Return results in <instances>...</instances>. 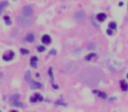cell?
I'll list each match as a JSON object with an SVG mask.
<instances>
[{
  "label": "cell",
  "instance_id": "1",
  "mask_svg": "<svg viewBox=\"0 0 128 112\" xmlns=\"http://www.w3.org/2000/svg\"><path fill=\"white\" fill-rule=\"evenodd\" d=\"M101 73L98 70L93 69V68H89L86 69L81 74L80 79L89 86L96 85L101 79Z\"/></svg>",
  "mask_w": 128,
  "mask_h": 112
},
{
  "label": "cell",
  "instance_id": "2",
  "mask_svg": "<svg viewBox=\"0 0 128 112\" xmlns=\"http://www.w3.org/2000/svg\"><path fill=\"white\" fill-rule=\"evenodd\" d=\"M18 23L22 25V26H30L33 23L34 20L30 19L29 17H26V16H20L18 18Z\"/></svg>",
  "mask_w": 128,
  "mask_h": 112
},
{
  "label": "cell",
  "instance_id": "3",
  "mask_svg": "<svg viewBox=\"0 0 128 112\" xmlns=\"http://www.w3.org/2000/svg\"><path fill=\"white\" fill-rule=\"evenodd\" d=\"M22 12H23L24 16H26V17H30V16H32L33 13H34V9H33V7H32L31 5H27V6H25V7L23 8Z\"/></svg>",
  "mask_w": 128,
  "mask_h": 112
},
{
  "label": "cell",
  "instance_id": "4",
  "mask_svg": "<svg viewBox=\"0 0 128 112\" xmlns=\"http://www.w3.org/2000/svg\"><path fill=\"white\" fill-rule=\"evenodd\" d=\"M75 19L77 22H82L85 19V12L83 11H78L75 14Z\"/></svg>",
  "mask_w": 128,
  "mask_h": 112
},
{
  "label": "cell",
  "instance_id": "5",
  "mask_svg": "<svg viewBox=\"0 0 128 112\" xmlns=\"http://www.w3.org/2000/svg\"><path fill=\"white\" fill-rule=\"evenodd\" d=\"M67 71L69 74H75L77 71V66L75 64H69L67 68Z\"/></svg>",
  "mask_w": 128,
  "mask_h": 112
},
{
  "label": "cell",
  "instance_id": "6",
  "mask_svg": "<svg viewBox=\"0 0 128 112\" xmlns=\"http://www.w3.org/2000/svg\"><path fill=\"white\" fill-rule=\"evenodd\" d=\"M42 100H43V98H42V96H41L40 95H39V94H35V95H33V96L30 98V101H31V102H41Z\"/></svg>",
  "mask_w": 128,
  "mask_h": 112
},
{
  "label": "cell",
  "instance_id": "7",
  "mask_svg": "<svg viewBox=\"0 0 128 112\" xmlns=\"http://www.w3.org/2000/svg\"><path fill=\"white\" fill-rule=\"evenodd\" d=\"M13 56H14V53L13 52H9L8 54H5V55L3 56V60L5 61H9L11 60H12Z\"/></svg>",
  "mask_w": 128,
  "mask_h": 112
},
{
  "label": "cell",
  "instance_id": "8",
  "mask_svg": "<svg viewBox=\"0 0 128 112\" xmlns=\"http://www.w3.org/2000/svg\"><path fill=\"white\" fill-rule=\"evenodd\" d=\"M97 19L98 21H100V22H103V21H104V20L106 19V15L104 14V13H103V12L98 13L97 15Z\"/></svg>",
  "mask_w": 128,
  "mask_h": 112
},
{
  "label": "cell",
  "instance_id": "9",
  "mask_svg": "<svg viewBox=\"0 0 128 112\" xmlns=\"http://www.w3.org/2000/svg\"><path fill=\"white\" fill-rule=\"evenodd\" d=\"M30 86H31V88H33V89H36V88H40L41 87V85H40V82H38V81H32L31 83L29 84Z\"/></svg>",
  "mask_w": 128,
  "mask_h": 112
},
{
  "label": "cell",
  "instance_id": "10",
  "mask_svg": "<svg viewBox=\"0 0 128 112\" xmlns=\"http://www.w3.org/2000/svg\"><path fill=\"white\" fill-rule=\"evenodd\" d=\"M25 80H26V81L27 82H28L30 84V83L33 81V80H32V75H31V72H30L29 70L27 71V73H26V76H25Z\"/></svg>",
  "mask_w": 128,
  "mask_h": 112
},
{
  "label": "cell",
  "instance_id": "11",
  "mask_svg": "<svg viewBox=\"0 0 128 112\" xmlns=\"http://www.w3.org/2000/svg\"><path fill=\"white\" fill-rule=\"evenodd\" d=\"M41 41L43 42L44 44H49L51 42V38L48 35H44L42 38H41Z\"/></svg>",
  "mask_w": 128,
  "mask_h": 112
},
{
  "label": "cell",
  "instance_id": "12",
  "mask_svg": "<svg viewBox=\"0 0 128 112\" xmlns=\"http://www.w3.org/2000/svg\"><path fill=\"white\" fill-rule=\"evenodd\" d=\"M120 88L123 91H126L128 90V84L125 81H120Z\"/></svg>",
  "mask_w": 128,
  "mask_h": 112
},
{
  "label": "cell",
  "instance_id": "13",
  "mask_svg": "<svg viewBox=\"0 0 128 112\" xmlns=\"http://www.w3.org/2000/svg\"><path fill=\"white\" fill-rule=\"evenodd\" d=\"M37 61H38V59H37V57H35V56H33L31 58V66L33 67V68H37Z\"/></svg>",
  "mask_w": 128,
  "mask_h": 112
},
{
  "label": "cell",
  "instance_id": "14",
  "mask_svg": "<svg viewBox=\"0 0 128 112\" xmlns=\"http://www.w3.org/2000/svg\"><path fill=\"white\" fill-rule=\"evenodd\" d=\"M27 41H29V42H33L34 40V35L32 32H30V33L27 34Z\"/></svg>",
  "mask_w": 128,
  "mask_h": 112
},
{
  "label": "cell",
  "instance_id": "15",
  "mask_svg": "<svg viewBox=\"0 0 128 112\" xmlns=\"http://www.w3.org/2000/svg\"><path fill=\"white\" fill-rule=\"evenodd\" d=\"M109 27H110V29H116V27H117V25L115 22H111L110 24H109Z\"/></svg>",
  "mask_w": 128,
  "mask_h": 112
},
{
  "label": "cell",
  "instance_id": "16",
  "mask_svg": "<svg viewBox=\"0 0 128 112\" xmlns=\"http://www.w3.org/2000/svg\"><path fill=\"white\" fill-rule=\"evenodd\" d=\"M95 56H96L95 54H89L85 57V59H86V61H90V60H91L93 57H95Z\"/></svg>",
  "mask_w": 128,
  "mask_h": 112
},
{
  "label": "cell",
  "instance_id": "17",
  "mask_svg": "<svg viewBox=\"0 0 128 112\" xmlns=\"http://www.w3.org/2000/svg\"><path fill=\"white\" fill-rule=\"evenodd\" d=\"M4 19H5V23H6L7 25H11V19L8 16H5V17H4Z\"/></svg>",
  "mask_w": 128,
  "mask_h": 112
},
{
  "label": "cell",
  "instance_id": "18",
  "mask_svg": "<svg viewBox=\"0 0 128 112\" xmlns=\"http://www.w3.org/2000/svg\"><path fill=\"white\" fill-rule=\"evenodd\" d=\"M97 94H98V95L100 96V97H102V98H106V94H105V93L100 92V91H98V92H97Z\"/></svg>",
  "mask_w": 128,
  "mask_h": 112
},
{
  "label": "cell",
  "instance_id": "19",
  "mask_svg": "<svg viewBox=\"0 0 128 112\" xmlns=\"http://www.w3.org/2000/svg\"><path fill=\"white\" fill-rule=\"evenodd\" d=\"M20 52L22 53V54H27L28 53H29V51H28V50H26V49H24V48L20 49Z\"/></svg>",
  "mask_w": 128,
  "mask_h": 112
},
{
  "label": "cell",
  "instance_id": "20",
  "mask_svg": "<svg viewBox=\"0 0 128 112\" xmlns=\"http://www.w3.org/2000/svg\"><path fill=\"white\" fill-rule=\"evenodd\" d=\"M37 50H38V51L39 52H44L45 51V47H44V46H38V47H37Z\"/></svg>",
  "mask_w": 128,
  "mask_h": 112
},
{
  "label": "cell",
  "instance_id": "21",
  "mask_svg": "<svg viewBox=\"0 0 128 112\" xmlns=\"http://www.w3.org/2000/svg\"><path fill=\"white\" fill-rule=\"evenodd\" d=\"M5 4H0V13H1V12H2L3 8H4V6H5Z\"/></svg>",
  "mask_w": 128,
  "mask_h": 112
},
{
  "label": "cell",
  "instance_id": "22",
  "mask_svg": "<svg viewBox=\"0 0 128 112\" xmlns=\"http://www.w3.org/2000/svg\"><path fill=\"white\" fill-rule=\"evenodd\" d=\"M107 33H108L109 35H111V34H112V31H111V29H108V30H107Z\"/></svg>",
  "mask_w": 128,
  "mask_h": 112
},
{
  "label": "cell",
  "instance_id": "23",
  "mask_svg": "<svg viewBox=\"0 0 128 112\" xmlns=\"http://www.w3.org/2000/svg\"><path fill=\"white\" fill-rule=\"evenodd\" d=\"M50 54H53V55H54V54H56V52L54 51V50H52V51L50 52Z\"/></svg>",
  "mask_w": 128,
  "mask_h": 112
},
{
  "label": "cell",
  "instance_id": "24",
  "mask_svg": "<svg viewBox=\"0 0 128 112\" xmlns=\"http://www.w3.org/2000/svg\"><path fill=\"white\" fill-rule=\"evenodd\" d=\"M11 112H18L17 110H12V111H11Z\"/></svg>",
  "mask_w": 128,
  "mask_h": 112
},
{
  "label": "cell",
  "instance_id": "25",
  "mask_svg": "<svg viewBox=\"0 0 128 112\" xmlns=\"http://www.w3.org/2000/svg\"><path fill=\"white\" fill-rule=\"evenodd\" d=\"M127 78H128V75H127Z\"/></svg>",
  "mask_w": 128,
  "mask_h": 112
},
{
  "label": "cell",
  "instance_id": "26",
  "mask_svg": "<svg viewBox=\"0 0 128 112\" xmlns=\"http://www.w3.org/2000/svg\"><path fill=\"white\" fill-rule=\"evenodd\" d=\"M0 112H1V111H0Z\"/></svg>",
  "mask_w": 128,
  "mask_h": 112
}]
</instances>
